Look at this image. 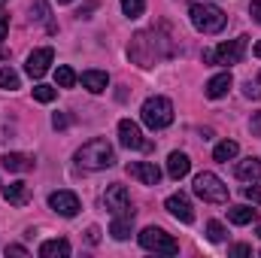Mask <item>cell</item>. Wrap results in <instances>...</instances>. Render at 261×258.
I'll use <instances>...</instances> for the list:
<instances>
[{
  "label": "cell",
  "instance_id": "obj_31",
  "mask_svg": "<svg viewBox=\"0 0 261 258\" xmlns=\"http://www.w3.org/2000/svg\"><path fill=\"white\" fill-rule=\"evenodd\" d=\"M231 255H237V258L252 255V246H246V243H237V246H231Z\"/></svg>",
  "mask_w": 261,
  "mask_h": 258
},
{
  "label": "cell",
  "instance_id": "obj_43",
  "mask_svg": "<svg viewBox=\"0 0 261 258\" xmlns=\"http://www.w3.org/2000/svg\"><path fill=\"white\" fill-rule=\"evenodd\" d=\"M258 82H261V73H258Z\"/></svg>",
  "mask_w": 261,
  "mask_h": 258
},
{
  "label": "cell",
  "instance_id": "obj_40",
  "mask_svg": "<svg viewBox=\"0 0 261 258\" xmlns=\"http://www.w3.org/2000/svg\"><path fill=\"white\" fill-rule=\"evenodd\" d=\"M3 58H9V55H6V52H3V49H0V61H3Z\"/></svg>",
  "mask_w": 261,
  "mask_h": 258
},
{
  "label": "cell",
  "instance_id": "obj_39",
  "mask_svg": "<svg viewBox=\"0 0 261 258\" xmlns=\"http://www.w3.org/2000/svg\"><path fill=\"white\" fill-rule=\"evenodd\" d=\"M255 58H261V40L255 43Z\"/></svg>",
  "mask_w": 261,
  "mask_h": 258
},
{
  "label": "cell",
  "instance_id": "obj_7",
  "mask_svg": "<svg viewBox=\"0 0 261 258\" xmlns=\"http://www.w3.org/2000/svg\"><path fill=\"white\" fill-rule=\"evenodd\" d=\"M103 207L113 213V216H134V207H130V194L125 186L113 183L107 192H103Z\"/></svg>",
  "mask_w": 261,
  "mask_h": 258
},
{
  "label": "cell",
  "instance_id": "obj_5",
  "mask_svg": "<svg viewBox=\"0 0 261 258\" xmlns=\"http://www.w3.org/2000/svg\"><path fill=\"white\" fill-rule=\"evenodd\" d=\"M137 240H140V246H143L146 252H158V255H176V252H179V243H176L164 228H155V225L143 228Z\"/></svg>",
  "mask_w": 261,
  "mask_h": 258
},
{
  "label": "cell",
  "instance_id": "obj_10",
  "mask_svg": "<svg viewBox=\"0 0 261 258\" xmlns=\"http://www.w3.org/2000/svg\"><path fill=\"white\" fill-rule=\"evenodd\" d=\"M49 207L58 213V216H64V219H73L79 210H82V203H79V197L73 192H67V189H61V192H52L49 194Z\"/></svg>",
  "mask_w": 261,
  "mask_h": 258
},
{
  "label": "cell",
  "instance_id": "obj_20",
  "mask_svg": "<svg viewBox=\"0 0 261 258\" xmlns=\"http://www.w3.org/2000/svg\"><path fill=\"white\" fill-rule=\"evenodd\" d=\"M40 255L43 258H67L70 255V243H67L64 237H58V240H46V243L40 246Z\"/></svg>",
  "mask_w": 261,
  "mask_h": 258
},
{
  "label": "cell",
  "instance_id": "obj_9",
  "mask_svg": "<svg viewBox=\"0 0 261 258\" xmlns=\"http://www.w3.org/2000/svg\"><path fill=\"white\" fill-rule=\"evenodd\" d=\"M164 210H167L173 219H179L182 225H192V222H195V207H192L189 194H182V192L170 194V197L164 200Z\"/></svg>",
  "mask_w": 261,
  "mask_h": 258
},
{
  "label": "cell",
  "instance_id": "obj_26",
  "mask_svg": "<svg viewBox=\"0 0 261 258\" xmlns=\"http://www.w3.org/2000/svg\"><path fill=\"white\" fill-rule=\"evenodd\" d=\"M31 18H37V21H46V24H49V31H55V24L49 21V3H46V0H34Z\"/></svg>",
  "mask_w": 261,
  "mask_h": 258
},
{
  "label": "cell",
  "instance_id": "obj_3",
  "mask_svg": "<svg viewBox=\"0 0 261 258\" xmlns=\"http://www.w3.org/2000/svg\"><path fill=\"white\" fill-rule=\"evenodd\" d=\"M189 18L200 34H222L228 24V15L216 6V3H195L189 9Z\"/></svg>",
  "mask_w": 261,
  "mask_h": 258
},
{
  "label": "cell",
  "instance_id": "obj_42",
  "mask_svg": "<svg viewBox=\"0 0 261 258\" xmlns=\"http://www.w3.org/2000/svg\"><path fill=\"white\" fill-rule=\"evenodd\" d=\"M58 3H70V0H58Z\"/></svg>",
  "mask_w": 261,
  "mask_h": 258
},
{
  "label": "cell",
  "instance_id": "obj_33",
  "mask_svg": "<svg viewBox=\"0 0 261 258\" xmlns=\"http://www.w3.org/2000/svg\"><path fill=\"white\" fill-rule=\"evenodd\" d=\"M249 15H252V18L261 24V0H252V6H249Z\"/></svg>",
  "mask_w": 261,
  "mask_h": 258
},
{
  "label": "cell",
  "instance_id": "obj_8",
  "mask_svg": "<svg viewBox=\"0 0 261 258\" xmlns=\"http://www.w3.org/2000/svg\"><path fill=\"white\" fill-rule=\"evenodd\" d=\"M246 40H249V37H237V40H228V43H222L219 49H213L216 64H225V67L240 64L243 55H246Z\"/></svg>",
  "mask_w": 261,
  "mask_h": 258
},
{
  "label": "cell",
  "instance_id": "obj_44",
  "mask_svg": "<svg viewBox=\"0 0 261 258\" xmlns=\"http://www.w3.org/2000/svg\"><path fill=\"white\" fill-rule=\"evenodd\" d=\"M0 3H6V0H0Z\"/></svg>",
  "mask_w": 261,
  "mask_h": 258
},
{
  "label": "cell",
  "instance_id": "obj_25",
  "mask_svg": "<svg viewBox=\"0 0 261 258\" xmlns=\"http://www.w3.org/2000/svg\"><path fill=\"white\" fill-rule=\"evenodd\" d=\"M55 82L61 85V88H73L76 85V73H73V67L61 64L58 70H55Z\"/></svg>",
  "mask_w": 261,
  "mask_h": 258
},
{
  "label": "cell",
  "instance_id": "obj_1",
  "mask_svg": "<svg viewBox=\"0 0 261 258\" xmlns=\"http://www.w3.org/2000/svg\"><path fill=\"white\" fill-rule=\"evenodd\" d=\"M173 55V46L167 37H161L155 28L152 31H137L130 37V46H128V58L137 67H155L158 61L170 58Z\"/></svg>",
  "mask_w": 261,
  "mask_h": 258
},
{
  "label": "cell",
  "instance_id": "obj_13",
  "mask_svg": "<svg viewBox=\"0 0 261 258\" xmlns=\"http://www.w3.org/2000/svg\"><path fill=\"white\" fill-rule=\"evenodd\" d=\"M128 176L140 179L143 186H158L161 183V170L152 161H130L128 164Z\"/></svg>",
  "mask_w": 261,
  "mask_h": 258
},
{
  "label": "cell",
  "instance_id": "obj_14",
  "mask_svg": "<svg viewBox=\"0 0 261 258\" xmlns=\"http://www.w3.org/2000/svg\"><path fill=\"white\" fill-rule=\"evenodd\" d=\"M231 85H234V76L225 70V73L213 76V79L203 85V94H206V97H213V100H219V97H225V94L231 91Z\"/></svg>",
  "mask_w": 261,
  "mask_h": 258
},
{
  "label": "cell",
  "instance_id": "obj_21",
  "mask_svg": "<svg viewBox=\"0 0 261 258\" xmlns=\"http://www.w3.org/2000/svg\"><path fill=\"white\" fill-rule=\"evenodd\" d=\"M130 231H134V216H113L110 234H113L116 240H128Z\"/></svg>",
  "mask_w": 261,
  "mask_h": 258
},
{
  "label": "cell",
  "instance_id": "obj_38",
  "mask_svg": "<svg viewBox=\"0 0 261 258\" xmlns=\"http://www.w3.org/2000/svg\"><path fill=\"white\" fill-rule=\"evenodd\" d=\"M252 134H261V113L252 116Z\"/></svg>",
  "mask_w": 261,
  "mask_h": 258
},
{
  "label": "cell",
  "instance_id": "obj_30",
  "mask_svg": "<svg viewBox=\"0 0 261 258\" xmlns=\"http://www.w3.org/2000/svg\"><path fill=\"white\" fill-rule=\"evenodd\" d=\"M243 197L246 200H252V203H261V189L255 183H246V189H243Z\"/></svg>",
  "mask_w": 261,
  "mask_h": 258
},
{
  "label": "cell",
  "instance_id": "obj_2",
  "mask_svg": "<svg viewBox=\"0 0 261 258\" xmlns=\"http://www.w3.org/2000/svg\"><path fill=\"white\" fill-rule=\"evenodd\" d=\"M76 164L85 170H107L116 164V152L107 140H88L79 152H76Z\"/></svg>",
  "mask_w": 261,
  "mask_h": 258
},
{
  "label": "cell",
  "instance_id": "obj_19",
  "mask_svg": "<svg viewBox=\"0 0 261 258\" xmlns=\"http://www.w3.org/2000/svg\"><path fill=\"white\" fill-rule=\"evenodd\" d=\"M107 85H110V76H107L103 70H85V73H82V88H88L91 94L107 91Z\"/></svg>",
  "mask_w": 261,
  "mask_h": 258
},
{
  "label": "cell",
  "instance_id": "obj_32",
  "mask_svg": "<svg viewBox=\"0 0 261 258\" xmlns=\"http://www.w3.org/2000/svg\"><path fill=\"white\" fill-rule=\"evenodd\" d=\"M52 125H55L58 131L67 128V125H70V116H67V113H55V116H52Z\"/></svg>",
  "mask_w": 261,
  "mask_h": 258
},
{
  "label": "cell",
  "instance_id": "obj_22",
  "mask_svg": "<svg viewBox=\"0 0 261 258\" xmlns=\"http://www.w3.org/2000/svg\"><path fill=\"white\" fill-rule=\"evenodd\" d=\"M237 155H240V146H237L234 140H222V143L213 149V158H216L219 164H228V161L237 158Z\"/></svg>",
  "mask_w": 261,
  "mask_h": 258
},
{
  "label": "cell",
  "instance_id": "obj_41",
  "mask_svg": "<svg viewBox=\"0 0 261 258\" xmlns=\"http://www.w3.org/2000/svg\"><path fill=\"white\" fill-rule=\"evenodd\" d=\"M255 234H258V237H261V225H258V228H255Z\"/></svg>",
  "mask_w": 261,
  "mask_h": 258
},
{
  "label": "cell",
  "instance_id": "obj_15",
  "mask_svg": "<svg viewBox=\"0 0 261 258\" xmlns=\"http://www.w3.org/2000/svg\"><path fill=\"white\" fill-rule=\"evenodd\" d=\"M0 164H3L9 173H28V170H34V158H31V155H21V152H6V155L0 158Z\"/></svg>",
  "mask_w": 261,
  "mask_h": 258
},
{
  "label": "cell",
  "instance_id": "obj_28",
  "mask_svg": "<svg viewBox=\"0 0 261 258\" xmlns=\"http://www.w3.org/2000/svg\"><path fill=\"white\" fill-rule=\"evenodd\" d=\"M143 9H146V0H122V12L128 18H140Z\"/></svg>",
  "mask_w": 261,
  "mask_h": 258
},
{
  "label": "cell",
  "instance_id": "obj_12",
  "mask_svg": "<svg viewBox=\"0 0 261 258\" xmlns=\"http://www.w3.org/2000/svg\"><path fill=\"white\" fill-rule=\"evenodd\" d=\"M52 61H55V52L46 46V49H37V52H31V55H28L24 70H28V76H31V79H40V76H46V70H49Z\"/></svg>",
  "mask_w": 261,
  "mask_h": 258
},
{
  "label": "cell",
  "instance_id": "obj_16",
  "mask_svg": "<svg viewBox=\"0 0 261 258\" xmlns=\"http://www.w3.org/2000/svg\"><path fill=\"white\" fill-rule=\"evenodd\" d=\"M234 173H237V179H243V183H258L261 179V161L255 158V155H249V158L237 161Z\"/></svg>",
  "mask_w": 261,
  "mask_h": 258
},
{
  "label": "cell",
  "instance_id": "obj_27",
  "mask_svg": "<svg viewBox=\"0 0 261 258\" xmlns=\"http://www.w3.org/2000/svg\"><path fill=\"white\" fill-rule=\"evenodd\" d=\"M0 88H6V91H15L18 88V73L12 67H3L0 70Z\"/></svg>",
  "mask_w": 261,
  "mask_h": 258
},
{
  "label": "cell",
  "instance_id": "obj_4",
  "mask_svg": "<svg viewBox=\"0 0 261 258\" xmlns=\"http://www.w3.org/2000/svg\"><path fill=\"white\" fill-rule=\"evenodd\" d=\"M140 116H143V125H146V128L161 131V128H167V125L173 122V104H170L167 97L155 94V97H149V100L143 104Z\"/></svg>",
  "mask_w": 261,
  "mask_h": 258
},
{
  "label": "cell",
  "instance_id": "obj_35",
  "mask_svg": "<svg viewBox=\"0 0 261 258\" xmlns=\"http://www.w3.org/2000/svg\"><path fill=\"white\" fill-rule=\"evenodd\" d=\"M85 237H88V243H97V240H100V228H97V225H91Z\"/></svg>",
  "mask_w": 261,
  "mask_h": 258
},
{
  "label": "cell",
  "instance_id": "obj_36",
  "mask_svg": "<svg viewBox=\"0 0 261 258\" xmlns=\"http://www.w3.org/2000/svg\"><path fill=\"white\" fill-rule=\"evenodd\" d=\"M6 31H9V15H3V12H0V40L6 37Z\"/></svg>",
  "mask_w": 261,
  "mask_h": 258
},
{
  "label": "cell",
  "instance_id": "obj_23",
  "mask_svg": "<svg viewBox=\"0 0 261 258\" xmlns=\"http://www.w3.org/2000/svg\"><path fill=\"white\" fill-rule=\"evenodd\" d=\"M228 222H234V225H249V222H255V210L246 207V203L228 207Z\"/></svg>",
  "mask_w": 261,
  "mask_h": 258
},
{
  "label": "cell",
  "instance_id": "obj_6",
  "mask_svg": "<svg viewBox=\"0 0 261 258\" xmlns=\"http://www.w3.org/2000/svg\"><path fill=\"white\" fill-rule=\"evenodd\" d=\"M195 194L203 203H225V200H228V186H225L216 173L203 170V173L195 176Z\"/></svg>",
  "mask_w": 261,
  "mask_h": 258
},
{
  "label": "cell",
  "instance_id": "obj_29",
  "mask_svg": "<svg viewBox=\"0 0 261 258\" xmlns=\"http://www.w3.org/2000/svg\"><path fill=\"white\" fill-rule=\"evenodd\" d=\"M55 88L52 85H34V100H40V104H52L55 100Z\"/></svg>",
  "mask_w": 261,
  "mask_h": 258
},
{
  "label": "cell",
  "instance_id": "obj_24",
  "mask_svg": "<svg viewBox=\"0 0 261 258\" xmlns=\"http://www.w3.org/2000/svg\"><path fill=\"white\" fill-rule=\"evenodd\" d=\"M225 237H228L225 225L216 222V219H210V222H206V240H210V243H225Z\"/></svg>",
  "mask_w": 261,
  "mask_h": 258
},
{
  "label": "cell",
  "instance_id": "obj_37",
  "mask_svg": "<svg viewBox=\"0 0 261 258\" xmlns=\"http://www.w3.org/2000/svg\"><path fill=\"white\" fill-rule=\"evenodd\" d=\"M6 255H28L24 246H6Z\"/></svg>",
  "mask_w": 261,
  "mask_h": 258
},
{
  "label": "cell",
  "instance_id": "obj_18",
  "mask_svg": "<svg viewBox=\"0 0 261 258\" xmlns=\"http://www.w3.org/2000/svg\"><path fill=\"white\" fill-rule=\"evenodd\" d=\"M3 197L12 207H24L31 200V186L28 183H9V186H3Z\"/></svg>",
  "mask_w": 261,
  "mask_h": 258
},
{
  "label": "cell",
  "instance_id": "obj_17",
  "mask_svg": "<svg viewBox=\"0 0 261 258\" xmlns=\"http://www.w3.org/2000/svg\"><path fill=\"white\" fill-rule=\"evenodd\" d=\"M189 170H192L189 155L186 152H170V158H167V176L170 179H182V176H189Z\"/></svg>",
  "mask_w": 261,
  "mask_h": 258
},
{
  "label": "cell",
  "instance_id": "obj_11",
  "mask_svg": "<svg viewBox=\"0 0 261 258\" xmlns=\"http://www.w3.org/2000/svg\"><path fill=\"white\" fill-rule=\"evenodd\" d=\"M119 143H122L125 149H152V143L143 140L140 125L130 122V119H122V122H119Z\"/></svg>",
  "mask_w": 261,
  "mask_h": 258
},
{
  "label": "cell",
  "instance_id": "obj_34",
  "mask_svg": "<svg viewBox=\"0 0 261 258\" xmlns=\"http://www.w3.org/2000/svg\"><path fill=\"white\" fill-rule=\"evenodd\" d=\"M243 94H246V97H255V100H258V97H261V88H255L252 82H246V88H243Z\"/></svg>",
  "mask_w": 261,
  "mask_h": 258
}]
</instances>
